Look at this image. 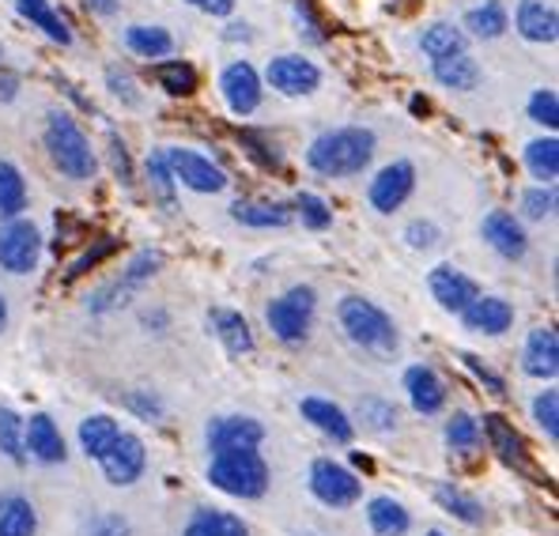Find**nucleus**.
I'll list each match as a JSON object with an SVG mask.
<instances>
[{
    "label": "nucleus",
    "instance_id": "nucleus-1",
    "mask_svg": "<svg viewBox=\"0 0 559 536\" xmlns=\"http://www.w3.org/2000/svg\"><path fill=\"white\" fill-rule=\"evenodd\" d=\"M378 136L367 126L329 129L307 147V167L322 178H356L374 163Z\"/></svg>",
    "mask_w": 559,
    "mask_h": 536
},
{
    "label": "nucleus",
    "instance_id": "nucleus-2",
    "mask_svg": "<svg viewBox=\"0 0 559 536\" xmlns=\"http://www.w3.org/2000/svg\"><path fill=\"white\" fill-rule=\"evenodd\" d=\"M336 321H341L344 336H348L359 352H367L371 359H393L401 352V333H397V325H393V318L378 307V302L364 299V295L341 299Z\"/></svg>",
    "mask_w": 559,
    "mask_h": 536
},
{
    "label": "nucleus",
    "instance_id": "nucleus-3",
    "mask_svg": "<svg viewBox=\"0 0 559 536\" xmlns=\"http://www.w3.org/2000/svg\"><path fill=\"white\" fill-rule=\"evenodd\" d=\"M43 144L53 159V167L72 181H92L98 170V155L87 140L84 129L69 118L64 110H49L46 129H43Z\"/></svg>",
    "mask_w": 559,
    "mask_h": 536
},
{
    "label": "nucleus",
    "instance_id": "nucleus-4",
    "mask_svg": "<svg viewBox=\"0 0 559 536\" xmlns=\"http://www.w3.org/2000/svg\"><path fill=\"white\" fill-rule=\"evenodd\" d=\"M209 484L231 499H261L269 491V465L258 450H224L212 453L209 461Z\"/></svg>",
    "mask_w": 559,
    "mask_h": 536
},
{
    "label": "nucleus",
    "instance_id": "nucleus-5",
    "mask_svg": "<svg viewBox=\"0 0 559 536\" xmlns=\"http://www.w3.org/2000/svg\"><path fill=\"white\" fill-rule=\"evenodd\" d=\"M314 313H318V291L310 284H295L280 299L269 302L265 321L280 344L299 348L310 336V329H314Z\"/></svg>",
    "mask_w": 559,
    "mask_h": 536
},
{
    "label": "nucleus",
    "instance_id": "nucleus-6",
    "mask_svg": "<svg viewBox=\"0 0 559 536\" xmlns=\"http://www.w3.org/2000/svg\"><path fill=\"white\" fill-rule=\"evenodd\" d=\"M310 495H314L322 507L348 510L364 499V480H359L348 465H341V461L318 457L314 465H310Z\"/></svg>",
    "mask_w": 559,
    "mask_h": 536
},
{
    "label": "nucleus",
    "instance_id": "nucleus-7",
    "mask_svg": "<svg viewBox=\"0 0 559 536\" xmlns=\"http://www.w3.org/2000/svg\"><path fill=\"white\" fill-rule=\"evenodd\" d=\"M43 261V230L31 224L27 216L0 224V269L12 276H27Z\"/></svg>",
    "mask_w": 559,
    "mask_h": 536
},
{
    "label": "nucleus",
    "instance_id": "nucleus-8",
    "mask_svg": "<svg viewBox=\"0 0 559 536\" xmlns=\"http://www.w3.org/2000/svg\"><path fill=\"white\" fill-rule=\"evenodd\" d=\"M163 269V253L159 250H140L133 261L126 265V272H121L114 284H106L103 291L95 295L92 302H87V310L92 313H106V310H118V307H126L129 299L140 291V287L147 284V279L155 276V272Z\"/></svg>",
    "mask_w": 559,
    "mask_h": 536
},
{
    "label": "nucleus",
    "instance_id": "nucleus-9",
    "mask_svg": "<svg viewBox=\"0 0 559 536\" xmlns=\"http://www.w3.org/2000/svg\"><path fill=\"white\" fill-rule=\"evenodd\" d=\"M480 439H488L491 453H496L507 468H514V473H525V476H533L537 484H545V480H540V473H537V465H533L530 450H525V439L518 434V427L507 416H499V412L484 416Z\"/></svg>",
    "mask_w": 559,
    "mask_h": 536
},
{
    "label": "nucleus",
    "instance_id": "nucleus-10",
    "mask_svg": "<svg viewBox=\"0 0 559 536\" xmlns=\"http://www.w3.org/2000/svg\"><path fill=\"white\" fill-rule=\"evenodd\" d=\"M163 155H167V167L178 186L193 189V193H224L227 189L224 167H216L209 155L189 152V147H167Z\"/></svg>",
    "mask_w": 559,
    "mask_h": 536
},
{
    "label": "nucleus",
    "instance_id": "nucleus-11",
    "mask_svg": "<svg viewBox=\"0 0 559 536\" xmlns=\"http://www.w3.org/2000/svg\"><path fill=\"white\" fill-rule=\"evenodd\" d=\"M265 80L273 84V91H280V95L302 98V95H314V91L322 87V69L302 53H280L269 61Z\"/></svg>",
    "mask_w": 559,
    "mask_h": 536
},
{
    "label": "nucleus",
    "instance_id": "nucleus-12",
    "mask_svg": "<svg viewBox=\"0 0 559 536\" xmlns=\"http://www.w3.org/2000/svg\"><path fill=\"white\" fill-rule=\"evenodd\" d=\"M413 189H416V167L408 159H397L371 178L367 201H371V209L378 212V216H393V212L413 196Z\"/></svg>",
    "mask_w": 559,
    "mask_h": 536
},
{
    "label": "nucleus",
    "instance_id": "nucleus-13",
    "mask_svg": "<svg viewBox=\"0 0 559 536\" xmlns=\"http://www.w3.org/2000/svg\"><path fill=\"white\" fill-rule=\"evenodd\" d=\"M98 468H103V476L114 484V488H129V484H136L147 468L144 442H140L133 431H121L118 439H114V446L98 457Z\"/></svg>",
    "mask_w": 559,
    "mask_h": 536
},
{
    "label": "nucleus",
    "instance_id": "nucleus-14",
    "mask_svg": "<svg viewBox=\"0 0 559 536\" xmlns=\"http://www.w3.org/2000/svg\"><path fill=\"white\" fill-rule=\"evenodd\" d=\"M204 442H209V453L258 450L261 442H265V427L253 416H216L204 427Z\"/></svg>",
    "mask_w": 559,
    "mask_h": 536
},
{
    "label": "nucleus",
    "instance_id": "nucleus-15",
    "mask_svg": "<svg viewBox=\"0 0 559 536\" xmlns=\"http://www.w3.org/2000/svg\"><path fill=\"white\" fill-rule=\"evenodd\" d=\"M427 291H431V299L439 302L447 313H462L468 302L480 295V287H476V279L465 276L462 269L435 265L431 272H427Z\"/></svg>",
    "mask_w": 559,
    "mask_h": 536
},
{
    "label": "nucleus",
    "instance_id": "nucleus-16",
    "mask_svg": "<svg viewBox=\"0 0 559 536\" xmlns=\"http://www.w3.org/2000/svg\"><path fill=\"white\" fill-rule=\"evenodd\" d=\"M480 230H484V242L503 261H522L525 253H530V235H525L522 219H518L514 212H507V209L488 212Z\"/></svg>",
    "mask_w": 559,
    "mask_h": 536
},
{
    "label": "nucleus",
    "instance_id": "nucleus-17",
    "mask_svg": "<svg viewBox=\"0 0 559 536\" xmlns=\"http://www.w3.org/2000/svg\"><path fill=\"white\" fill-rule=\"evenodd\" d=\"M219 91H224V103L227 110L246 118L261 106V76L250 61H231L219 76Z\"/></svg>",
    "mask_w": 559,
    "mask_h": 536
},
{
    "label": "nucleus",
    "instance_id": "nucleus-18",
    "mask_svg": "<svg viewBox=\"0 0 559 536\" xmlns=\"http://www.w3.org/2000/svg\"><path fill=\"white\" fill-rule=\"evenodd\" d=\"M23 446H27V457H35L38 465H64V457H69L61 427L46 412H35L31 419H23Z\"/></svg>",
    "mask_w": 559,
    "mask_h": 536
},
{
    "label": "nucleus",
    "instance_id": "nucleus-19",
    "mask_svg": "<svg viewBox=\"0 0 559 536\" xmlns=\"http://www.w3.org/2000/svg\"><path fill=\"white\" fill-rule=\"evenodd\" d=\"M457 318L465 321L468 333L480 336H503L514 329V307L507 299H499V295H476Z\"/></svg>",
    "mask_w": 559,
    "mask_h": 536
},
{
    "label": "nucleus",
    "instance_id": "nucleus-20",
    "mask_svg": "<svg viewBox=\"0 0 559 536\" xmlns=\"http://www.w3.org/2000/svg\"><path fill=\"white\" fill-rule=\"evenodd\" d=\"M299 412L314 431H322L325 439L336 442V446H348V442L356 439V419H352L341 404H333L325 397H302Z\"/></svg>",
    "mask_w": 559,
    "mask_h": 536
},
{
    "label": "nucleus",
    "instance_id": "nucleus-21",
    "mask_svg": "<svg viewBox=\"0 0 559 536\" xmlns=\"http://www.w3.org/2000/svg\"><path fill=\"white\" fill-rule=\"evenodd\" d=\"M405 393H408V404L419 416H439L447 408V382L439 378V370L427 367V362H416V367L405 370Z\"/></svg>",
    "mask_w": 559,
    "mask_h": 536
},
{
    "label": "nucleus",
    "instance_id": "nucleus-22",
    "mask_svg": "<svg viewBox=\"0 0 559 536\" xmlns=\"http://www.w3.org/2000/svg\"><path fill=\"white\" fill-rule=\"evenodd\" d=\"M522 370L537 382H552L559 374V336L552 325H540L522 344Z\"/></svg>",
    "mask_w": 559,
    "mask_h": 536
},
{
    "label": "nucleus",
    "instance_id": "nucleus-23",
    "mask_svg": "<svg viewBox=\"0 0 559 536\" xmlns=\"http://www.w3.org/2000/svg\"><path fill=\"white\" fill-rule=\"evenodd\" d=\"M514 27L525 43H537V46H552L559 35V20H556V8L545 4V0H522L514 12Z\"/></svg>",
    "mask_w": 559,
    "mask_h": 536
},
{
    "label": "nucleus",
    "instance_id": "nucleus-24",
    "mask_svg": "<svg viewBox=\"0 0 559 536\" xmlns=\"http://www.w3.org/2000/svg\"><path fill=\"white\" fill-rule=\"evenodd\" d=\"M209 325H212V333L219 336V344L227 348V356H235V359L250 356L253 344H258V341H253L250 321H246L238 310H212L209 313Z\"/></svg>",
    "mask_w": 559,
    "mask_h": 536
},
{
    "label": "nucleus",
    "instance_id": "nucleus-25",
    "mask_svg": "<svg viewBox=\"0 0 559 536\" xmlns=\"http://www.w3.org/2000/svg\"><path fill=\"white\" fill-rule=\"evenodd\" d=\"M367 525H371L374 536H405L413 529V514L393 495H374L367 502Z\"/></svg>",
    "mask_w": 559,
    "mask_h": 536
},
{
    "label": "nucleus",
    "instance_id": "nucleus-26",
    "mask_svg": "<svg viewBox=\"0 0 559 536\" xmlns=\"http://www.w3.org/2000/svg\"><path fill=\"white\" fill-rule=\"evenodd\" d=\"M182 536H250V525L238 514H231V510L201 507V510H193V517L186 522Z\"/></svg>",
    "mask_w": 559,
    "mask_h": 536
},
{
    "label": "nucleus",
    "instance_id": "nucleus-27",
    "mask_svg": "<svg viewBox=\"0 0 559 536\" xmlns=\"http://www.w3.org/2000/svg\"><path fill=\"white\" fill-rule=\"evenodd\" d=\"M231 219L242 227H253V230H273V227L292 224L295 212L280 201H238V204H231Z\"/></svg>",
    "mask_w": 559,
    "mask_h": 536
},
{
    "label": "nucleus",
    "instance_id": "nucleus-28",
    "mask_svg": "<svg viewBox=\"0 0 559 536\" xmlns=\"http://www.w3.org/2000/svg\"><path fill=\"white\" fill-rule=\"evenodd\" d=\"M462 23L473 38H480V43H496V38H503L507 27H511V15H507L503 0H484V4L468 8Z\"/></svg>",
    "mask_w": 559,
    "mask_h": 536
},
{
    "label": "nucleus",
    "instance_id": "nucleus-29",
    "mask_svg": "<svg viewBox=\"0 0 559 536\" xmlns=\"http://www.w3.org/2000/svg\"><path fill=\"white\" fill-rule=\"evenodd\" d=\"M431 72H435V80L450 91L480 87V64H476V57L468 53V49L465 53H454V57H442V61H431Z\"/></svg>",
    "mask_w": 559,
    "mask_h": 536
},
{
    "label": "nucleus",
    "instance_id": "nucleus-30",
    "mask_svg": "<svg viewBox=\"0 0 559 536\" xmlns=\"http://www.w3.org/2000/svg\"><path fill=\"white\" fill-rule=\"evenodd\" d=\"M38 510L27 495H0V536H35Z\"/></svg>",
    "mask_w": 559,
    "mask_h": 536
},
{
    "label": "nucleus",
    "instance_id": "nucleus-31",
    "mask_svg": "<svg viewBox=\"0 0 559 536\" xmlns=\"http://www.w3.org/2000/svg\"><path fill=\"white\" fill-rule=\"evenodd\" d=\"M15 12H20L23 20L31 23V27L43 31L49 43H57V46H69L72 43L69 23H64L61 15H57L53 8H49V0H15Z\"/></svg>",
    "mask_w": 559,
    "mask_h": 536
},
{
    "label": "nucleus",
    "instance_id": "nucleus-32",
    "mask_svg": "<svg viewBox=\"0 0 559 536\" xmlns=\"http://www.w3.org/2000/svg\"><path fill=\"white\" fill-rule=\"evenodd\" d=\"M27 212V181L12 159H0V224L20 219Z\"/></svg>",
    "mask_w": 559,
    "mask_h": 536
},
{
    "label": "nucleus",
    "instance_id": "nucleus-33",
    "mask_svg": "<svg viewBox=\"0 0 559 536\" xmlns=\"http://www.w3.org/2000/svg\"><path fill=\"white\" fill-rule=\"evenodd\" d=\"M126 46L133 49L136 57H144V61L159 64L163 57H170V49H175V38H170L167 27H155V23H136V27L126 31Z\"/></svg>",
    "mask_w": 559,
    "mask_h": 536
},
{
    "label": "nucleus",
    "instance_id": "nucleus-34",
    "mask_svg": "<svg viewBox=\"0 0 559 536\" xmlns=\"http://www.w3.org/2000/svg\"><path fill=\"white\" fill-rule=\"evenodd\" d=\"M435 502L462 525L484 522V502L476 499V495H468L465 488H457V484H439V488H435Z\"/></svg>",
    "mask_w": 559,
    "mask_h": 536
},
{
    "label": "nucleus",
    "instance_id": "nucleus-35",
    "mask_svg": "<svg viewBox=\"0 0 559 536\" xmlns=\"http://www.w3.org/2000/svg\"><path fill=\"white\" fill-rule=\"evenodd\" d=\"M419 49L427 53V61H442V57L465 53V31L454 27V23H431V27L419 35Z\"/></svg>",
    "mask_w": 559,
    "mask_h": 536
},
{
    "label": "nucleus",
    "instance_id": "nucleus-36",
    "mask_svg": "<svg viewBox=\"0 0 559 536\" xmlns=\"http://www.w3.org/2000/svg\"><path fill=\"white\" fill-rule=\"evenodd\" d=\"M118 434H121L118 419L98 412V416H87L84 424H80V450H84L92 461H98L106 450L114 446V439H118Z\"/></svg>",
    "mask_w": 559,
    "mask_h": 536
},
{
    "label": "nucleus",
    "instance_id": "nucleus-37",
    "mask_svg": "<svg viewBox=\"0 0 559 536\" xmlns=\"http://www.w3.org/2000/svg\"><path fill=\"white\" fill-rule=\"evenodd\" d=\"M525 167L540 186H552L559 175V140L556 136H540L525 144Z\"/></svg>",
    "mask_w": 559,
    "mask_h": 536
},
{
    "label": "nucleus",
    "instance_id": "nucleus-38",
    "mask_svg": "<svg viewBox=\"0 0 559 536\" xmlns=\"http://www.w3.org/2000/svg\"><path fill=\"white\" fill-rule=\"evenodd\" d=\"M442 439H447V446L454 453H462V457H468V453L480 450V419L468 416V412H454V416L447 419V431H442Z\"/></svg>",
    "mask_w": 559,
    "mask_h": 536
},
{
    "label": "nucleus",
    "instance_id": "nucleus-39",
    "mask_svg": "<svg viewBox=\"0 0 559 536\" xmlns=\"http://www.w3.org/2000/svg\"><path fill=\"white\" fill-rule=\"evenodd\" d=\"M144 175H147V186H152V196H155V201H159L167 212H175V209H178V196H175L178 181H175V175H170V167H167V155H163V152H152V155H147Z\"/></svg>",
    "mask_w": 559,
    "mask_h": 536
},
{
    "label": "nucleus",
    "instance_id": "nucleus-40",
    "mask_svg": "<svg viewBox=\"0 0 559 536\" xmlns=\"http://www.w3.org/2000/svg\"><path fill=\"white\" fill-rule=\"evenodd\" d=\"M356 419L374 434H390L397 431V404L385 397H359L356 404Z\"/></svg>",
    "mask_w": 559,
    "mask_h": 536
},
{
    "label": "nucleus",
    "instance_id": "nucleus-41",
    "mask_svg": "<svg viewBox=\"0 0 559 536\" xmlns=\"http://www.w3.org/2000/svg\"><path fill=\"white\" fill-rule=\"evenodd\" d=\"M155 80H159V87L167 91V95L175 98H189L197 91V69L189 61H159L155 64Z\"/></svg>",
    "mask_w": 559,
    "mask_h": 536
},
{
    "label": "nucleus",
    "instance_id": "nucleus-42",
    "mask_svg": "<svg viewBox=\"0 0 559 536\" xmlns=\"http://www.w3.org/2000/svg\"><path fill=\"white\" fill-rule=\"evenodd\" d=\"M0 453L12 465H27V446H23V416L8 404H0Z\"/></svg>",
    "mask_w": 559,
    "mask_h": 536
},
{
    "label": "nucleus",
    "instance_id": "nucleus-43",
    "mask_svg": "<svg viewBox=\"0 0 559 536\" xmlns=\"http://www.w3.org/2000/svg\"><path fill=\"white\" fill-rule=\"evenodd\" d=\"M533 419H537V427L545 431V439L559 442V393L556 390H540L537 397H533Z\"/></svg>",
    "mask_w": 559,
    "mask_h": 536
},
{
    "label": "nucleus",
    "instance_id": "nucleus-44",
    "mask_svg": "<svg viewBox=\"0 0 559 536\" xmlns=\"http://www.w3.org/2000/svg\"><path fill=\"white\" fill-rule=\"evenodd\" d=\"M556 212V189L552 186H533L522 193V216L533 219V224H545Z\"/></svg>",
    "mask_w": 559,
    "mask_h": 536
},
{
    "label": "nucleus",
    "instance_id": "nucleus-45",
    "mask_svg": "<svg viewBox=\"0 0 559 536\" xmlns=\"http://www.w3.org/2000/svg\"><path fill=\"white\" fill-rule=\"evenodd\" d=\"M295 209H299L302 227H310V230H325L333 224V209H329L318 193H299L295 196Z\"/></svg>",
    "mask_w": 559,
    "mask_h": 536
},
{
    "label": "nucleus",
    "instance_id": "nucleus-46",
    "mask_svg": "<svg viewBox=\"0 0 559 536\" xmlns=\"http://www.w3.org/2000/svg\"><path fill=\"white\" fill-rule=\"evenodd\" d=\"M530 121H537V126H545L548 133L559 126V98L552 87H540L530 95Z\"/></svg>",
    "mask_w": 559,
    "mask_h": 536
},
{
    "label": "nucleus",
    "instance_id": "nucleus-47",
    "mask_svg": "<svg viewBox=\"0 0 559 536\" xmlns=\"http://www.w3.org/2000/svg\"><path fill=\"white\" fill-rule=\"evenodd\" d=\"M126 408L133 412V416L147 419V424H159V419L167 416V404H163L159 393H152V390H133V393H126Z\"/></svg>",
    "mask_w": 559,
    "mask_h": 536
},
{
    "label": "nucleus",
    "instance_id": "nucleus-48",
    "mask_svg": "<svg viewBox=\"0 0 559 536\" xmlns=\"http://www.w3.org/2000/svg\"><path fill=\"white\" fill-rule=\"evenodd\" d=\"M118 250V238H98V242L92 246V250L84 253V258H76L72 261V269H69V279H80L84 272H92L95 265H103L110 253Z\"/></svg>",
    "mask_w": 559,
    "mask_h": 536
},
{
    "label": "nucleus",
    "instance_id": "nucleus-49",
    "mask_svg": "<svg viewBox=\"0 0 559 536\" xmlns=\"http://www.w3.org/2000/svg\"><path fill=\"white\" fill-rule=\"evenodd\" d=\"M442 238V230L431 224V219H413V224L405 227V242L413 246V250H435Z\"/></svg>",
    "mask_w": 559,
    "mask_h": 536
},
{
    "label": "nucleus",
    "instance_id": "nucleus-50",
    "mask_svg": "<svg viewBox=\"0 0 559 536\" xmlns=\"http://www.w3.org/2000/svg\"><path fill=\"white\" fill-rule=\"evenodd\" d=\"M462 362H465L468 370H473V378H476V382H480V385H488V393H496V397H503V393H507V382L496 374V370L488 367V362H480V359L473 356V352H465Z\"/></svg>",
    "mask_w": 559,
    "mask_h": 536
},
{
    "label": "nucleus",
    "instance_id": "nucleus-51",
    "mask_svg": "<svg viewBox=\"0 0 559 536\" xmlns=\"http://www.w3.org/2000/svg\"><path fill=\"white\" fill-rule=\"evenodd\" d=\"M106 80H110V91L121 98V103H126V106H140V95H136V87H133V76H129L126 69L110 64V69H106Z\"/></svg>",
    "mask_w": 559,
    "mask_h": 536
},
{
    "label": "nucleus",
    "instance_id": "nucleus-52",
    "mask_svg": "<svg viewBox=\"0 0 559 536\" xmlns=\"http://www.w3.org/2000/svg\"><path fill=\"white\" fill-rule=\"evenodd\" d=\"M242 147L253 155V159L261 163V167H280V152H276V144H269V140H261L258 133H242Z\"/></svg>",
    "mask_w": 559,
    "mask_h": 536
},
{
    "label": "nucleus",
    "instance_id": "nucleus-53",
    "mask_svg": "<svg viewBox=\"0 0 559 536\" xmlns=\"http://www.w3.org/2000/svg\"><path fill=\"white\" fill-rule=\"evenodd\" d=\"M295 15H299V35H307L310 43H325V31H318L322 23H318L310 0H295Z\"/></svg>",
    "mask_w": 559,
    "mask_h": 536
},
{
    "label": "nucleus",
    "instance_id": "nucleus-54",
    "mask_svg": "<svg viewBox=\"0 0 559 536\" xmlns=\"http://www.w3.org/2000/svg\"><path fill=\"white\" fill-rule=\"evenodd\" d=\"M110 163H114V175H118L121 186H133L136 175H133V159H129L126 144L118 136H110Z\"/></svg>",
    "mask_w": 559,
    "mask_h": 536
},
{
    "label": "nucleus",
    "instance_id": "nucleus-55",
    "mask_svg": "<svg viewBox=\"0 0 559 536\" xmlns=\"http://www.w3.org/2000/svg\"><path fill=\"white\" fill-rule=\"evenodd\" d=\"M87 536H129V522L121 514H98L87 525Z\"/></svg>",
    "mask_w": 559,
    "mask_h": 536
},
{
    "label": "nucleus",
    "instance_id": "nucleus-56",
    "mask_svg": "<svg viewBox=\"0 0 559 536\" xmlns=\"http://www.w3.org/2000/svg\"><path fill=\"white\" fill-rule=\"evenodd\" d=\"M186 4L201 8L204 15H231L235 12V0H186Z\"/></svg>",
    "mask_w": 559,
    "mask_h": 536
},
{
    "label": "nucleus",
    "instance_id": "nucleus-57",
    "mask_svg": "<svg viewBox=\"0 0 559 536\" xmlns=\"http://www.w3.org/2000/svg\"><path fill=\"white\" fill-rule=\"evenodd\" d=\"M87 8H92L95 15H114L121 8V0H87Z\"/></svg>",
    "mask_w": 559,
    "mask_h": 536
},
{
    "label": "nucleus",
    "instance_id": "nucleus-58",
    "mask_svg": "<svg viewBox=\"0 0 559 536\" xmlns=\"http://www.w3.org/2000/svg\"><path fill=\"white\" fill-rule=\"evenodd\" d=\"M15 98V76H0V103H12Z\"/></svg>",
    "mask_w": 559,
    "mask_h": 536
},
{
    "label": "nucleus",
    "instance_id": "nucleus-59",
    "mask_svg": "<svg viewBox=\"0 0 559 536\" xmlns=\"http://www.w3.org/2000/svg\"><path fill=\"white\" fill-rule=\"evenodd\" d=\"M8 329V302H4V295H0V333Z\"/></svg>",
    "mask_w": 559,
    "mask_h": 536
},
{
    "label": "nucleus",
    "instance_id": "nucleus-60",
    "mask_svg": "<svg viewBox=\"0 0 559 536\" xmlns=\"http://www.w3.org/2000/svg\"><path fill=\"white\" fill-rule=\"evenodd\" d=\"M427 536H447V533H442V529H431V533H427Z\"/></svg>",
    "mask_w": 559,
    "mask_h": 536
}]
</instances>
